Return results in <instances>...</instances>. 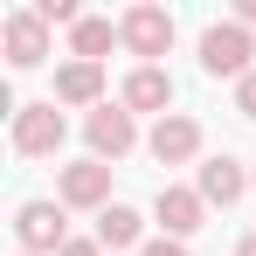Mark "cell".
<instances>
[{"mask_svg":"<svg viewBox=\"0 0 256 256\" xmlns=\"http://www.w3.org/2000/svg\"><path fill=\"white\" fill-rule=\"evenodd\" d=\"M56 201L62 208H111V166L104 160H76V166H62L56 173Z\"/></svg>","mask_w":256,"mask_h":256,"instance_id":"7","label":"cell"},{"mask_svg":"<svg viewBox=\"0 0 256 256\" xmlns=\"http://www.w3.org/2000/svg\"><path fill=\"white\" fill-rule=\"evenodd\" d=\"M118 104H125L132 118H138V111H160V118H166V104H173V76H166V70H132L125 90H118Z\"/></svg>","mask_w":256,"mask_h":256,"instance_id":"12","label":"cell"},{"mask_svg":"<svg viewBox=\"0 0 256 256\" xmlns=\"http://www.w3.org/2000/svg\"><path fill=\"white\" fill-rule=\"evenodd\" d=\"M111 42H118V21H104V14H84V21L70 28V56H76V62H104Z\"/></svg>","mask_w":256,"mask_h":256,"instance_id":"14","label":"cell"},{"mask_svg":"<svg viewBox=\"0 0 256 256\" xmlns=\"http://www.w3.org/2000/svg\"><path fill=\"white\" fill-rule=\"evenodd\" d=\"M62 256H104V242H97V236H90V242H84V236H70V242H62Z\"/></svg>","mask_w":256,"mask_h":256,"instance_id":"18","label":"cell"},{"mask_svg":"<svg viewBox=\"0 0 256 256\" xmlns=\"http://www.w3.org/2000/svg\"><path fill=\"white\" fill-rule=\"evenodd\" d=\"M152 160L160 166H187V160H201V118H187V111H166L160 125H152Z\"/></svg>","mask_w":256,"mask_h":256,"instance_id":"8","label":"cell"},{"mask_svg":"<svg viewBox=\"0 0 256 256\" xmlns=\"http://www.w3.org/2000/svg\"><path fill=\"white\" fill-rule=\"evenodd\" d=\"M152 222L166 228L173 242H187V236L208 222V201H201V187H160V194H152Z\"/></svg>","mask_w":256,"mask_h":256,"instance_id":"9","label":"cell"},{"mask_svg":"<svg viewBox=\"0 0 256 256\" xmlns=\"http://www.w3.org/2000/svg\"><path fill=\"white\" fill-rule=\"evenodd\" d=\"M138 256H194V250H187V242H173V236H152Z\"/></svg>","mask_w":256,"mask_h":256,"instance_id":"17","label":"cell"},{"mask_svg":"<svg viewBox=\"0 0 256 256\" xmlns=\"http://www.w3.org/2000/svg\"><path fill=\"white\" fill-rule=\"evenodd\" d=\"M236 111H242V118H256V70L236 84Z\"/></svg>","mask_w":256,"mask_h":256,"instance_id":"16","label":"cell"},{"mask_svg":"<svg viewBox=\"0 0 256 256\" xmlns=\"http://www.w3.org/2000/svg\"><path fill=\"white\" fill-rule=\"evenodd\" d=\"M35 14H42L48 28H76V21H84V7H76V0H35Z\"/></svg>","mask_w":256,"mask_h":256,"instance_id":"15","label":"cell"},{"mask_svg":"<svg viewBox=\"0 0 256 256\" xmlns=\"http://www.w3.org/2000/svg\"><path fill=\"white\" fill-rule=\"evenodd\" d=\"M84 138H90V160L111 166V160H125L132 146H138V125H132L125 104H97V111L84 118Z\"/></svg>","mask_w":256,"mask_h":256,"instance_id":"6","label":"cell"},{"mask_svg":"<svg viewBox=\"0 0 256 256\" xmlns=\"http://www.w3.org/2000/svg\"><path fill=\"white\" fill-rule=\"evenodd\" d=\"M236 21H242V28H256V0H236Z\"/></svg>","mask_w":256,"mask_h":256,"instance_id":"19","label":"cell"},{"mask_svg":"<svg viewBox=\"0 0 256 256\" xmlns=\"http://www.w3.org/2000/svg\"><path fill=\"white\" fill-rule=\"evenodd\" d=\"M7 138H14L21 160H48V152L70 138V118L56 111V97H42V104H21V111H14V132H7Z\"/></svg>","mask_w":256,"mask_h":256,"instance_id":"3","label":"cell"},{"mask_svg":"<svg viewBox=\"0 0 256 256\" xmlns=\"http://www.w3.org/2000/svg\"><path fill=\"white\" fill-rule=\"evenodd\" d=\"M14 256H28V250H14Z\"/></svg>","mask_w":256,"mask_h":256,"instance_id":"21","label":"cell"},{"mask_svg":"<svg viewBox=\"0 0 256 256\" xmlns=\"http://www.w3.org/2000/svg\"><path fill=\"white\" fill-rule=\"evenodd\" d=\"M256 42H250V28L242 21H214V28H201V70L208 76H228V84H242L256 62Z\"/></svg>","mask_w":256,"mask_h":256,"instance_id":"2","label":"cell"},{"mask_svg":"<svg viewBox=\"0 0 256 256\" xmlns=\"http://www.w3.org/2000/svg\"><path fill=\"white\" fill-rule=\"evenodd\" d=\"M14 242L28 256H62V242H70L62 201H21V208H14Z\"/></svg>","mask_w":256,"mask_h":256,"instance_id":"4","label":"cell"},{"mask_svg":"<svg viewBox=\"0 0 256 256\" xmlns=\"http://www.w3.org/2000/svg\"><path fill=\"white\" fill-rule=\"evenodd\" d=\"M97 242L104 250H146V214L125 208V201H111V208L97 214Z\"/></svg>","mask_w":256,"mask_h":256,"instance_id":"13","label":"cell"},{"mask_svg":"<svg viewBox=\"0 0 256 256\" xmlns=\"http://www.w3.org/2000/svg\"><path fill=\"white\" fill-rule=\"evenodd\" d=\"M56 104H90V111H97V104H104V62H76V56H70V62L56 70Z\"/></svg>","mask_w":256,"mask_h":256,"instance_id":"11","label":"cell"},{"mask_svg":"<svg viewBox=\"0 0 256 256\" xmlns=\"http://www.w3.org/2000/svg\"><path fill=\"white\" fill-rule=\"evenodd\" d=\"M194 187H201V201H208V208H236V201L256 187V173H242V160H228V152H222V160H208V166H201V180H194Z\"/></svg>","mask_w":256,"mask_h":256,"instance_id":"10","label":"cell"},{"mask_svg":"<svg viewBox=\"0 0 256 256\" xmlns=\"http://www.w3.org/2000/svg\"><path fill=\"white\" fill-rule=\"evenodd\" d=\"M0 48H7V70H42L48 62V21L35 7H14L0 21Z\"/></svg>","mask_w":256,"mask_h":256,"instance_id":"5","label":"cell"},{"mask_svg":"<svg viewBox=\"0 0 256 256\" xmlns=\"http://www.w3.org/2000/svg\"><path fill=\"white\" fill-rule=\"evenodd\" d=\"M118 42L138 56V70H160V56H173V14L152 7V0H138V7L118 14Z\"/></svg>","mask_w":256,"mask_h":256,"instance_id":"1","label":"cell"},{"mask_svg":"<svg viewBox=\"0 0 256 256\" xmlns=\"http://www.w3.org/2000/svg\"><path fill=\"white\" fill-rule=\"evenodd\" d=\"M236 256H256V228H250V236H242V242H236Z\"/></svg>","mask_w":256,"mask_h":256,"instance_id":"20","label":"cell"}]
</instances>
